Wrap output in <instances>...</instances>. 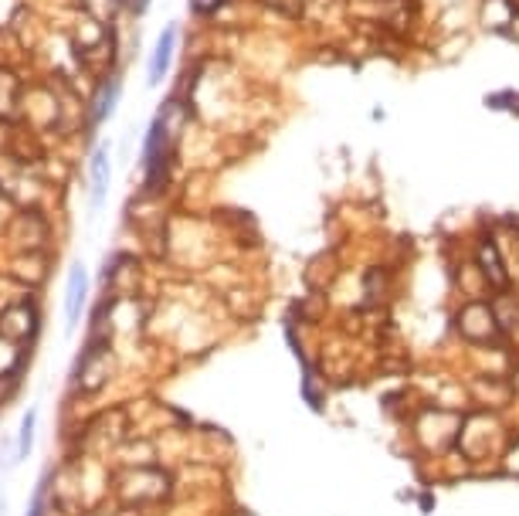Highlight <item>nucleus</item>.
I'll return each mask as SVG.
<instances>
[{
  "mask_svg": "<svg viewBox=\"0 0 519 516\" xmlns=\"http://www.w3.org/2000/svg\"><path fill=\"white\" fill-rule=\"evenodd\" d=\"M116 493L123 506H146V503H157L170 493V476L160 469L140 466V469H126L119 472L116 479Z\"/></svg>",
  "mask_w": 519,
  "mask_h": 516,
  "instance_id": "1",
  "label": "nucleus"
},
{
  "mask_svg": "<svg viewBox=\"0 0 519 516\" xmlns=\"http://www.w3.org/2000/svg\"><path fill=\"white\" fill-rule=\"evenodd\" d=\"M38 337V306L31 299L24 303H14L0 313V340L4 343H14V347H24Z\"/></svg>",
  "mask_w": 519,
  "mask_h": 516,
  "instance_id": "2",
  "label": "nucleus"
},
{
  "mask_svg": "<svg viewBox=\"0 0 519 516\" xmlns=\"http://www.w3.org/2000/svg\"><path fill=\"white\" fill-rule=\"evenodd\" d=\"M85 296H89V272H85L82 262H75L72 272H68V286H65V326L68 330H75V323H79Z\"/></svg>",
  "mask_w": 519,
  "mask_h": 516,
  "instance_id": "3",
  "label": "nucleus"
},
{
  "mask_svg": "<svg viewBox=\"0 0 519 516\" xmlns=\"http://www.w3.org/2000/svg\"><path fill=\"white\" fill-rule=\"evenodd\" d=\"M109 146H95L92 160H89V197H92V208L99 211L106 204V194H109Z\"/></svg>",
  "mask_w": 519,
  "mask_h": 516,
  "instance_id": "4",
  "label": "nucleus"
},
{
  "mask_svg": "<svg viewBox=\"0 0 519 516\" xmlns=\"http://www.w3.org/2000/svg\"><path fill=\"white\" fill-rule=\"evenodd\" d=\"M177 34H180V28L170 21L167 28H163L160 38H157V48H153V58H150V72H146V82H150V85H160L163 79H167L173 48H177Z\"/></svg>",
  "mask_w": 519,
  "mask_h": 516,
  "instance_id": "5",
  "label": "nucleus"
},
{
  "mask_svg": "<svg viewBox=\"0 0 519 516\" xmlns=\"http://www.w3.org/2000/svg\"><path fill=\"white\" fill-rule=\"evenodd\" d=\"M119 92H123V82H119L116 75L99 85V92H95V99H92V123L95 126L106 123V119L112 116V109H116V102H119Z\"/></svg>",
  "mask_w": 519,
  "mask_h": 516,
  "instance_id": "6",
  "label": "nucleus"
},
{
  "mask_svg": "<svg viewBox=\"0 0 519 516\" xmlns=\"http://www.w3.org/2000/svg\"><path fill=\"white\" fill-rule=\"evenodd\" d=\"M34 428H38V408H28L21 418V432H17V462H24L34 449Z\"/></svg>",
  "mask_w": 519,
  "mask_h": 516,
  "instance_id": "7",
  "label": "nucleus"
},
{
  "mask_svg": "<svg viewBox=\"0 0 519 516\" xmlns=\"http://www.w3.org/2000/svg\"><path fill=\"white\" fill-rule=\"evenodd\" d=\"M21 374H24V360L14 367H7V371H0V404L11 401V394L17 391V384H21Z\"/></svg>",
  "mask_w": 519,
  "mask_h": 516,
  "instance_id": "8",
  "label": "nucleus"
},
{
  "mask_svg": "<svg viewBox=\"0 0 519 516\" xmlns=\"http://www.w3.org/2000/svg\"><path fill=\"white\" fill-rule=\"evenodd\" d=\"M265 7H272L275 14H289V17H299L302 7H306V0H262Z\"/></svg>",
  "mask_w": 519,
  "mask_h": 516,
  "instance_id": "9",
  "label": "nucleus"
},
{
  "mask_svg": "<svg viewBox=\"0 0 519 516\" xmlns=\"http://www.w3.org/2000/svg\"><path fill=\"white\" fill-rule=\"evenodd\" d=\"M45 500H48V479L38 489H34V500L28 506V516H45Z\"/></svg>",
  "mask_w": 519,
  "mask_h": 516,
  "instance_id": "10",
  "label": "nucleus"
},
{
  "mask_svg": "<svg viewBox=\"0 0 519 516\" xmlns=\"http://www.w3.org/2000/svg\"><path fill=\"white\" fill-rule=\"evenodd\" d=\"M224 4V0H190V11H194V14H211L214 11V7H221Z\"/></svg>",
  "mask_w": 519,
  "mask_h": 516,
  "instance_id": "11",
  "label": "nucleus"
},
{
  "mask_svg": "<svg viewBox=\"0 0 519 516\" xmlns=\"http://www.w3.org/2000/svg\"><path fill=\"white\" fill-rule=\"evenodd\" d=\"M146 4H150V0H126V7H129V11H133V14H143V11H146Z\"/></svg>",
  "mask_w": 519,
  "mask_h": 516,
  "instance_id": "12",
  "label": "nucleus"
}]
</instances>
